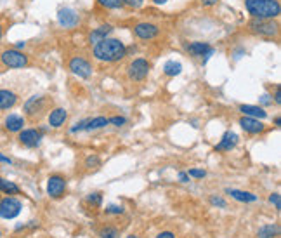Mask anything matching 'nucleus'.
I'll use <instances>...</instances> for the list:
<instances>
[{"label": "nucleus", "instance_id": "obj_6", "mask_svg": "<svg viewBox=\"0 0 281 238\" xmlns=\"http://www.w3.org/2000/svg\"><path fill=\"white\" fill-rule=\"evenodd\" d=\"M149 68L151 66H149V63L146 61V59L137 58L129 65V77L135 82H140V80H144L148 77Z\"/></svg>", "mask_w": 281, "mask_h": 238}, {"label": "nucleus", "instance_id": "obj_45", "mask_svg": "<svg viewBox=\"0 0 281 238\" xmlns=\"http://www.w3.org/2000/svg\"><path fill=\"white\" fill-rule=\"evenodd\" d=\"M127 238H139V236H137V235H129Z\"/></svg>", "mask_w": 281, "mask_h": 238}, {"label": "nucleus", "instance_id": "obj_23", "mask_svg": "<svg viewBox=\"0 0 281 238\" xmlns=\"http://www.w3.org/2000/svg\"><path fill=\"white\" fill-rule=\"evenodd\" d=\"M228 193L233 196V198L239 200V202H255L257 196L252 193H247V191H239V190H228Z\"/></svg>", "mask_w": 281, "mask_h": 238}, {"label": "nucleus", "instance_id": "obj_13", "mask_svg": "<svg viewBox=\"0 0 281 238\" xmlns=\"http://www.w3.org/2000/svg\"><path fill=\"white\" fill-rule=\"evenodd\" d=\"M239 125L245 132L248 134H259V132L264 131V123L259 122V118H252V117H243L239 120Z\"/></svg>", "mask_w": 281, "mask_h": 238}, {"label": "nucleus", "instance_id": "obj_43", "mask_svg": "<svg viewBox=\"0 0 281 238\" xmlns=\"http://www.w3.org/2000/svg\"><path fill=\"white\" fill-rule=\"evenodd\" d=\"M153 2H155V4H158V6H162V4H165L167 0H153Z\"/></svg>", "mask_w": 281, "mask_h": 238}, {"label": "nucleus", "instance_id": "obj_3", "mask_svg": "<svg viewBox=\"0 0 281 238\" xmlns=\"http://www.w3.org/2000/svg\"><path fill=\"white\" fill-rule=\"evenodd\" d=\"M248 28L252 33L260 35V36H276L279 33V26L278 23H274L273 20H253L248 23Z\"/></svg>", "mask_w": 281, "mask_h": 238}, {"label": "nucleus", "instance_id": "obj_15", "mask_svg": "<svg viewBox=\"0 0 281 238\" xmlns=\"http://www.w3.org/2000/svg\"><path fill=\"white\" fill-rule=\"evenodd\" d=\"M68 118V112L65 108H56L51 112V115H49V125L54 127V129H59L61 125H65Z\"/></svg>", "mask_w": 281, "mask_h": 238}, {"label": "nucleus", "instance_id": "obj_2", "mask_svg": "<svg viewBox=\"0 0 281 238\" xmlns=\"http://www.w3.org/2000/svg\"><path fill=\"white\" fill-rule=\"evenodd\" d=\"M247 11L257 20H274L281 14L278 0H245Z\"/></svg>", "mask_w": 281, "mask_h": 238}, {"label": "nucleus", "instance_id": "obj_18", "mask_svg": "<svg viewBox=\"0 0 281 238\" xmlns=\"http://www.w3.org/2000/svg\"><path fill=\"white\" fill-rule=\"evenodd\" d=\"M210 49L212 47L207 42H191V44L186 45V51L191 54L193 58H203L208 51H210Z\"/></svg>", "mask_w": 281, "mask_h": 238}, {"label": "nucleus", "instance_id": "obj_27", "mask_svg": "<svg viewBox=\"0 0 281 238\" xmlns=\"http://www.w3.org/2000/svg\"><path fill=\"white\" fill-rule=\"evenodd\" d=\"M99 235H101V238H116L118 236V230H116V228H111V226H106V228H103Z\"/></svg>", "mask_w": 281, "mask_h": 238}, {"label": "nucleus", "instance_id": "obj_4", "mask_svg": "<svg viewBox=\"0 0 281 238\" xmlns=\"http://www.w3.org/2000/svg\"><path fill=\"white\" fill-rule=\"evenodd\" d=\"M0 63L7 68H25L28 65V56L19 49H6L0 52Z\"/></svg>", "mask_w": 281, "mask_h": 238}, {"label": "nucleus", "instance_id": "obj_9", "mask_svg": "<svg viewBox=\"0 0 281 238\" xmlns=\"http://www.w3.org/2000/svg\"><path fill=\"white\" fill-rule=\"evenodd\" d=\"M134 33L140 40H153L160 33V28L156 25H153V23H137L134 26Z\"/></svg>", "mask_w": 281, "mask_h": 238}, {"label": "nucleus", "instance_id": "obj_38", "mask_svg": "<svg viewBox=\"0 0 281 238\" xmlns=\"http://www.w3.org/2000/svg\"><path fill=\"white\" fill-rule=\"evenodd\" d=\"M219 2V0H202V4L205 7H210V6H215V4Z\"/></svg>", "mask_w": 281, "mask_h": 238}, {"label": "nucleus", "instance_id": "obj_25", "mask_svg": "<svg viewBox=\"0 0 281 238\" xmlns=\"http://www.w3.org/2000/svg\"><path fill=\"white\" fill-rule=\"evenodd\" d=\"M279 233V228L276 224H266L259 230V238H274Z\"/></svg>", "mask_w": 281, "mask_h": 238}, {"label": "nucleus", "instance_id": "obj_26", "mask_svg": "<svg viewBox=\"0 0 281 238\" xmlns=\"http://www.w3.org/2000/svg\"><path fill=\"white\" fill-rule=\"evenodd\" d=\"M97 4L103 7H106V9H118V7L124 6L122 0H97Z\"/></svg>", "mask_w": 281, "mask_h": 238}, {"label": "nucleus", "instance_id": "obj_42", "mask_svg": "<svg viewBox=\"0 0 281 238\" xmlns=\"http://www.w3.org/2000/svg\"><path fill=\"white\" fill-rule=\"evenodd\" d=\"M25 45H26V44H25V42H17V44H16V47H14V49H23V47H25Z\"/></svg>", "mask_w": 281, "mask_h": 238}, {"label": "nucleus", "instance_id": "obj_10", "mask_svg": "<svg viewBox=\"0 0 281 238\" xmlns=\"http://www.w3.org/2000/svg\"><path fill=\"white\" fill-rule=\"evenodd\" d=\"M66 191V181L61 176H51L47 181V193L51 198H61Z\"/></svg>", "mask_w": 281, "mask_h": 238}, {"label": "nucleus", "instance_id": "obj_46", "mask_svg": "<svg viewBox=\"0 0 281 238\" xmlns=\"http://www.w3.org/2000/svg\"><path fill=\"white\" fill-rule=\"evenodd\" d=\"M0 39H2V26H0Z\"/></svg>", "mask_w": 281, "mask_h": 238}, {"label": "nucleus", "instance_id": "obj_29", "mask_svg": "<svg viewBox=\"0 0 281 238\" xmlns=\"http://www.w3.org/2000/svg\"><path fill=\"white\" fill-rule=\"evenodd\" d=\"M122 4L130 9H137L143 6V0H122Z\"/></svg>", "mask_w": 281, "mask_h": 238}, {"label": "nucleus", "instance_id": "obj_37", "mask_svg": "<svg viewBox=\"0 0 281 238\" xmlns=\"http://www.w3.org/2000/svg\"><path fill=\"white\" fill-rule=\"evenodd\" d=\"M274 101H276V104H281V90H279V87H276V93H274Z\"/></svg>", "mask_w": 281, "mask_h": 238}, {"label": "nucleus", "instance_id": "obj_30", "mask_svg": "<svg viewBox=\"0 0 281 238\" xmlns=\"http://www.w3.org/2000/svg\"><path fill=\"white\" fill-rule=\"evenodd\" d=\"M188 176L189 177H198V179H202V177L207 176V172L205 171H200V169H191V171L188 172Z\"/></svg>", "mask_w": 281, "mask_h": 238}, {"label": "nucleus", "instance_id": "obj_44", "mask_svg": "<svg viewBox=\"0 0 281 238\" xmlns=\"http://www.w3.org/2000/svg\"><path fill=\"white\" fill-rule=\"evenodd\" d=\"M274 123H276V125H279V123H281V120H279V117H276V118H274Z\"/></svg>", "mask_w": 281, "mask_h": 238}, {"label": "nucleus", "instance_id": "obj_19", "mask_svg": "<svg viewBox=\"0 0 281 238\" xmlns=\"http://www.w3.org/2000/svg\"><path fill=\"white\" fill-rule=\"evenodd\" d=\"M239 112H242L245 117H252V118H266L267 117V113L260 106H252V104H242V106H239Z\"/></svg>", "mask_w": 281, "mask_h": 238}, {"label": "nucleus", "instance_id": "obj_20", "mask_svg": "<svg viewBox=\"0 0 281 238\" xmlns=\"http://www.w3.org/2000/svg\"><path fill=\"white\" fill-rule=\"evenodd\" d=\"M111 31H113V28H111L110 25H103V26H99L97 30H94L92 33H90V36H89L90 44H97V42H101V40L108 39V35H110Z\"/></svg>", "mask_w": 281, "mask_h": 238}, {"label": "nucleus", "instance_id": "obj_21", "mask_svg": "<svg viewBox=\"0 0 281 238\" xmlns=\"http://www.w3.org/2000/svg\"><path fill=\"white\" fill-rule=\"evenodd\" d=\"M108 118L106 117H96L92 120H87L85 123V131H97V129H103V127L108 125Z\"/></svg>", "mask_w": 281, "mask_h": 238}, {"label": "nucleus", "instance_id": "obj_28", "mask_svg": "<svg viewBox=\"0 0 281 238\" xmlns=\"http://www.w3.org/2000/svg\"><path fill=\"white\" fill-rule=\"evenodd\" d=\"M87 202L92 204L94 207H99V205H101V195H99V193H90L89 198H87Z\"/></svg>", "mask_w": 281, "mask_h": 238}, {"label": "nucleus", "instance_id": "obj_34", "mask_svg": "<svg viewBox=\"0 0 281 238\" xmlns=\"http://www.w3.org/2000/svg\"><path fill=\"white\" fill-rule=\"evenodd\" d=\"M108 122L113 123V125H116V127H120L125 123V118L124 117H113V118H108Z\"/></svg>", "mask_w": 281, "mask_h": 238}, {"label": "nucleus", "instance_id": "obj_8", "mask_svg": "<svg viewBox=\"0 0 281 238\" xmlns=\"http://www.w3.org/2000/svg\"><path fill=\"white\" fill-rule=\"evenodd\" d=\"M42 137L44 134L37 129H25V131H19V143L23 146H26V148H35V146H38L42 143Z\"/></svg>", "mask_w": 281, "mask_h": 238}, {"label": "nucleus", "instance_id": "obj_17", "mask_svg": "<svg viewBox=\"0 0 281 238\" xmlns=\"http://www.w3.org/2000/svg\"><path fill=\"white\" fill-rule=\"evenodd\" d=\"M17 103V96L9 89H0V109H11Z\"/></svg>", "mask_w": 281, "mask_h": 238}, {"label": "nucleus", "instance_id": "obj_16", "mask_svg": "<svg viewBox=\"0 0 281 238\" xmlns=\"http://www.w3.org/2000/svg\"><path fill=\"white\" fill-rule=\"evenodd\" d=\"M4 127L9 131V132H19L23 131V127H25V118L21 115H16V113H12V115H9L6 118V122H4Z\"/></svg>", "mask_w": 281, "mask_h": 238}, {"label": "nucleus", "instance_id": "obj_33", "mask_svg": "<svg viewBox=\"0 0 281 238\" xmlns=\"http://www.w3.org/2000/svg\"><path fill=\"white\" fill-rule=\"evenodd\" d=\"M122 212H124L122 205H110V207H106V214H122Z\"/></svg>", "mask_w": 281, "mask_h": 238}, {"label": "nucleus", "instance_id": "obj_11", "mask_svg": "<svg viewBox=\"0 0 281 238\" xmlns=\"http://www.w3.org/2000/svg\"><path fill=\"white\" fill-rule=\"evenodd\" d=\"M70 70L75 73V75H78L80 79H89L90 75H92V66H90L89 61H85L84 58H73L70 61Z\"/></svg>", "mask_w": 281, "mask_h": 238}, {"label": "nucleus", "instance_id": "obj_40", "mask_svg": "<svg viewBox=\"0 0 281 238\" xmlns=\"http://www.w3.org/2000/svg\"><path fill=\"white\" fill-rule=\"evenodd\" d=\"M0 162H4V163H12V160L9 158V157H6V155L0 153Z\"/></svg>", "mask_w": 281, "mask_h": 238}, {"label": "nucleus", "instance_id": "obj_22", "mask_svg": "<svg viewBox=\"0 0 281 238\" xmlns=\"http://www.w3.org/2000/svg\"><path fill=\"white\" fill-rule=\"evenodd\" d=\"M0 191H4L6 195H17L19 193V186L14 185L12 181H7L4 177H0Z\"/></svg>", "mask_w": 281, "mask_h": 238}, {"label": "nucleus", "instance_id": "obj_5", "mask_svg": "<svg viewBox=\"0 0 281 238\" xmlns=\"http://www.w3.org/2000/svg\"><path fill=\"white\" fill-rule=\"evenodd\" d=\"M21 212V202L14 196H6L0 200V217L14 219Z\"/></svg>", "mask_w": 281, "mask_h": 238}, {"label": "nucleus", "instance_id": "obj_24", "mask_svg": "<svg viewBox=\"0 0 281 238\" xmlns=\"http://www.w3.org/2000/svg\"><path fill=\"white\" fill-rule=\"evenodd\" d=\"M163 71H165V75H169V77H175L183 71V65L177 61H167L165 66H163Z\"/></svg>", "mask_w": 281, "mask_h": 238}, {"label": "nucleus", "instance_id": "obj_47", "mask_svg": "<svg viewBox=\"0 0 281 238\" xmlns=\"http://www.w3.org/2000/svg\"><path fill=\"white\" fill-rule=\"evenodd\" d=\"M0 236H2V231H0Z\"/></svg>", "mask_w": 281, "mask_h": 238}, {"label": "nucleus", "instance_id": "obj_35", "mask_svg": "<svg viewBox=\"0 0 281 238\" xmlns=\"http://www.w3.org/2000/svg\"><path fill=\"white\" fill-rule=\"evenodd\" d=\"M85 166L90 167V166H99V158L97 157H89L87 162H85Z\"/></svg>", "mask_w": 281, "mask_h": 238}, {"label": "nucleus", "instance_id": "obj_1", "mask_svg": "<svg viewBox=\"0 0 281 238\" xmlns=\"http://www.w3.org/2000/svg\"><path fill=\"white\" fill-rule=\"evenodd\" d=\"M94 56L99 61H106V63H115L125 58V45L124 42H120L118 39H104L101 42L94 44L92 49Z\"/></svg>", "mask_w": 281, "mask_h": 238}, {"label": "nucleus", "instance_id": "obj_32", "mask_svg": "<svg viewBox=\"0 0 281 238\" xmlns=\"http://www.w3.org/2000/svg\"><path fill=\"white\" fill-rule=\"evenodd\" d=\"M210 202H212V205H217V207H222V209L228 207V204H226V200L219 198V196H212Z\"/></svg>", "mask_w": 281, "mask_h": 238}, {"label": "nucleus", "instance_id": "obj_14", "mask_svg": "<svg viewBox=\"0 0 281 238\" xmlns=\"http://www.w3.org/2000/svg\"><path fill=\"white\" fill-rule=\"evenodd\" d=\"M238 144V136L234 134V132H226L224 136H222L220 143L215 146V152H231V150L234 148V146Z\"/></svg>", "mask_w": 281, "mask_h": 238}, {"label": "nucleus", "instance_id": "obj_41", "mask_svg": "<svg viewBox=\"0 0 281 238\" xmlns=\"http://www.w3.org/2000/svg\"><path fill=\"white\" fill-rule=\"evenodd\" d=\"M260 101L264 103V104H271V103H273V101H271V99H269V96H267V94L262 96V98H260Z\"/></svg>", "mask_w": 281, "mask_h": 238}, {"label": "nucleus", "instance_id": "obj_39", "mask_svg": "<svg viewBox=\"0 0 281 238\" xmlns=\"http://www.w3.org/2000/svg\"><path fill=\"white\" fill-rule=\"evenodd\" d=\"M179 179L183 181V182H188L189 181V176L186 172H179Z\"/></svg>", "mask_w": 281, "mask_h": 238}, {"label": "nucleus", "instance_id": "obj_7", "mask_svg": "<svg viewBox=\"0 0 281 238\" xmlns=\"http://www.w3.org/2000/svg\"><path fill=\"white\" fill-rule=\"evenodd\" d=\"M47 99L44 96H33L30 98L28 101L25 103V113L28 115L30 118H37L44 113L45 106H47Z\"/></svg>", "mask_w": 281, "mask_h": 238}, {"label": "nucleus", "instance_id": "obj_12", "mask_svg": "<svg viewBox=\"0 0 281 238\" xmlns=\"http://www.w3.org/2000/svg\"><path fill=\"white\" fill-rule=\"evenodd\" d=\"M57 21H59V25L65 26V28H73V26H76V23H78V14L70 7L59 9V12H57Z\"/></svg>", "mask_w": 281, "mask_h": 238}, {"label": "nucleus", "instance_id": "obj_31", "mask_svg": "<svg viewBox=\"0 0 281 238\" xmlns=\"http://www.w3.org/2000/svg\"><path fill=\"white\" fill-rule=\"evenodd\" d=\"M269 202L271 204H274V207L276 209H281V196H279V193H273V195H271L269 196Z\"/></svg>", "mask_w": 281, "mask_h": 238}, {"label": "nucleus", "instance_id": "obj_36", "mask_svg": "<svg viewBox=\"0 0 281 238\" xmlns=\"http://www.w3.org/2000/svg\"><path fill=\"white\" fill-rule=\"evenodd\" d=\"M156 238H175V235L172 231H163V233H160Z\"/></svg>", "mask_w": 281, "mask_h": 238}]
</instances>
